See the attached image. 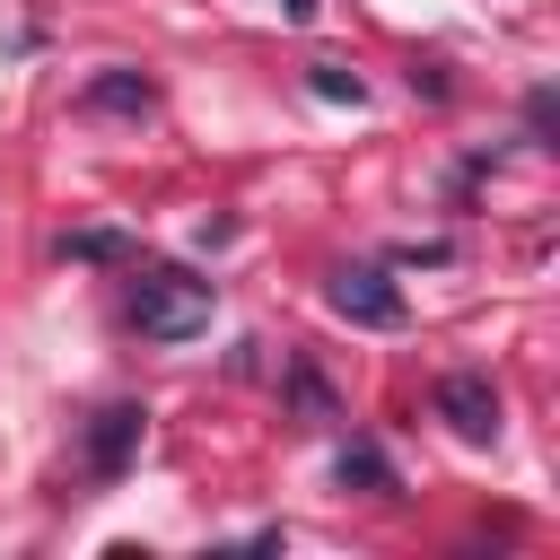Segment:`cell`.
<instances>
[{"label": "cell", "instance_id": "cell-8", "mask_svg": "<svg viewBox=\"0 0 560 560\" xmlns=\"http://www.w3.org/2000/svg\"><path fill=\"white\" fill-rule=\"evenodd\" d=\"M61 262H131V236L122 228H70L61 236Z\"/></svg>", "mask_w": 560, "mask_h": 560}, {"label": "cell", "instance_id": "cell-3", "mask_svg": "<svg viewBox=\"0 0 560 560\" xmlns=\"http://www.w3.org/2000/svg\"><path fill=\"white\" fill-rule=\"evenodd\" d=\"M429 402H438V420L464 446H499V385H490V368H446Z\"/></svg>", "mask_w": 560, "mask_h": 560}, {"label": "cell", "instance_id": "cell-1", "mask_svg": "<svg viewBox=\"0 0 560 560\" xmlns=\"http://www.w3.org/2000/svg\"><path fill=\"white\" fill-rule=\"evenodd\" d=\"M210 306H219V289L201 271H184V262H140L131 271V324L149 341H192L210 324Z\"/></svg>", "mask_w": 560, "mask_h": 560}, {"label": "cell", "instance_id": "cell-7", "mask_svg": "<svg viewBox=\"0 0 560 560\" xmlns=\"http://www.w3.org/2000/svg\"><path fill=\"white\" fill-rule=\"evenodd\" d=\"M289 402H298V420H306V429H332V420H341V402H332V385H324V376H315L306 359L289 368Z\"/></svg>", "mask_w": 560, "mask_h": 560}, {"label": "cell", "instance_id": "cell-5", "mask_svg": "<svg viewBox=\"0 0 560 560\" xmlns=\"http://www.w3.org/2000/svg\"><path fill=\"white\" fill-rule=\"evenodd\" d=\"M79 114H158V79H140V70H96L88 88H79Z\"/></svg>", "mask_w": 560, "mask_h": 560}, {"label": "cell", "instance_id": "cell-9", "mask_svg": "<svg viewBox=\"0 0 560 560\" xmlns=\"http://www.w3.org/2000/svg\"><path fill=\"white\" fill-rule=\"evenodd\" d=\"M306 88H315L324 105H359V96H368V79H359L350 61H306Z\"/></svg>", "mask_w": 560, "mask_h": 560}, {"label": "cell", "instance_id": "cell-10", "mask_svg": "<svg viewBox=\"0 0 560 560\" xmlns=\"http://www.w3.org/2000/svg\"><path fill=\"white\" fill-rule=\"evenodd\" d=\"M525 131L551 149V131H560V96H551V88H534V96H525Z\"/></svg>", "mask_w": 560, "mask_h": 560}, {"label": "cell", "instance_id": "cell-2", "mask_svg": "<svg viewBox=\"0 0 560 560\" xmlns=\"http://www.w3.org/2000/svg\"><path fill=\"white\" fill-rule=\"evenodd\" d=\"M324 298H332V315L359 324V332H402V324H411V298H402V280H394L385 262H341V271L324 280Z\"/></svg>", "mask_w": 560, "mask_h": 560}, {"label": "cell", "instance_id": "cell-4", "mask_svg": "<svg viewBox=\"0 0 560 560\" xmlns=\"http://www.w3.org/2000/svg\"><path fill=\"white\" fill-rule=\"evenodd\" d=\"M140 438H149V411H140V402H105V411L88 420V472H96V481H122L131 455H140Z\"/></svg>", "mask_w": 560, "mask_h": 560}, {"label": "cell", "instance_id": "cell-11", "mask_svg": "<svg viewBox=\"0 0 560 560\" xmlns=\"http://www.w3.org/2000/svg\"><path fill=\"white\" fill-rule=\"evenodd\" d=\"M315 9H324V0H280V18H289V26H306Z\"/></svg>", "mask_w": 560, "mask_h": 560}, {"label": "cell", "instance_id": "cell-6", "mask_svg": "<svg viewBox=\"0 0 560 560\" xmlns=\"http://www.w3.org/2000/svg\"><path fill=\"white\" fill-rule=\"evenodd\" d=\"M332 472H341V490H376V499H394V464H385L376 438H350V446L332 455Z\"/></svg>", "mask_w": 560, "mask_h": 560}]
</instances>
